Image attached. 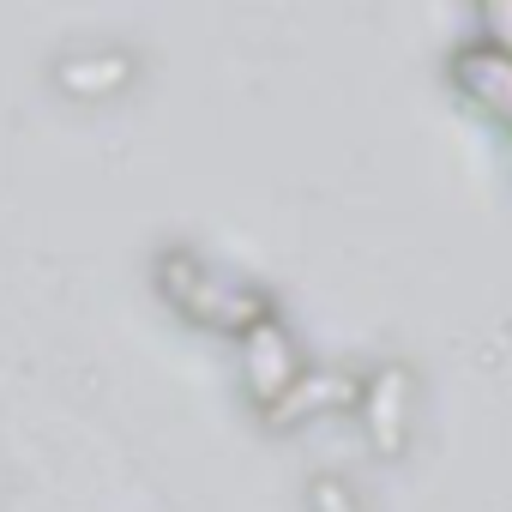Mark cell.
I'll return each mask as SVG.
<instances>
[{"mask_svg":"<svg viewBox=\"0 0 512 512\" xmlns=\"http://www.w3.org/2000/svg\"><path fill=\"white\" fill-rule=\"evenodd\" d=\"M404 404H410L404 374H380L374 380V446H404Z\"/></svg>","mask_w":512,"mask_h":512,"instance_id":"1","label":"cell"},{"mask_svg":"<svg viewBox=\"0 0 512 512\" xmlns=\"http://www.w3.org/2000/svg\"><path fill=\"white\" fill-rule=\"evenodd\" d=\"M320 506H326V512H356V506H350V494H344V488H320Z\"/></svg>","mask_w":512,"mask_h":512,"instance_id":"2","label":"cell"}]
</instances>
